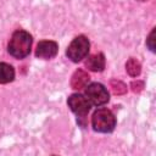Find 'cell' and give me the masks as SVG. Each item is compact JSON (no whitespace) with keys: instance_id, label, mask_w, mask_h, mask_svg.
Wrapping results in <instances>:
<instances>
[{"instance_id":"1","label":"cell","mask_w":156,"mask_h":156,"mask_svg":"<svg viewBox=\"0 0 156 156\" xmlns=\"http://www.w3.org/2000/svg\"><path fill=\"white\" fill-rule=\"evenodd\" d=\"M32 35L22 29L16 30L7 45L9 54L13 56L15 58H24L26 56L29 55L30 48H32Z\"/></svg>"},{"instance_id":"2","label":"cell","mask_w":156,"mask_h":156,"mask_svg":"<svg viewBox=\"0 0 156 156\" xmlns=\"http://www.w3.org/2000/svg\"><path fill=\"white\" fill-rule=\"evenodd\" d=\"M94 130L100 133H110L116 127V118L113 113L107 108H98L91 118Z\"/></svg>"},{"instance_id":"3","label":"cell","mask_w":156,"mask_h":156,"mask_svg":"<svg viewBox=\"0 0 156 156\" xmlns=\"http://www.w3.org/2000/svg\"><path fill=\"white\" fill-rule=\"evenodd\" d=\"M89 46H90V44H89L88 38L84 35H78L68 45V48L66 50V55L71 61L79 62L88 56Z\"/></svg>"},{"instance_id":"4","label":"cell","mask_w":156,"mask_h":156,"mask_svg":"<svg viewBox=\"0 0 156 156\" xmlns=\"http://www.w3.org/2000/svg\"><path fill=\"white\" fill-rule=\"evenodd\" d=\"M85 98L94 106H101L110 99L107 89L100 83H91L85 87Z\"/></svg>"},{"instance_id":"5","label":"cell","mask_w":156,"mask_h":156,"mask_svg":"<svg viewBox=\"0 0 156 156\" xmlns=\"http://www.w3.org/2000/svg\"><path fill=\"white\" fill-rule=\"evenodd\" d=\"M67 104L68 107L72 110V112H74L78 116V118H84L91 107L89 100L82 94H72L68 98Z\"/></svg>"},{"instance_id":"6","label":"cell","mask_w":156,"mask_h":156,"mask_svg":"<svg viewBox=\"0 0 156 156\" xmlns=\"http://www.w3.org/2000/svg\"><path fill=\"white\" fill-rule=\"evenodd\" d=\"M57 50H58L57 43H55L52 40H41L37 45L35 56L39 58H43V60H49V58H52L54 56H56Z\"/></svg>"},{"instance_id":"7","label":"cell","mask_w":156,"mask_h":156,"mask_svg":"<svg viewBox=\"0 0 156 156\" xmlns=\"http://www.w3.org/2000/svg\"><path fill=\"white\" fill-rule=\"evenodd\" d=\"M89 79H90V77L85 71L77 69L71 78V87H72V89H76V90L83 89L88 85Z\"/></svg>"},{"instance_id":"8","label":"cell","mask_w":156,"mask_h":156,"mask_svg":"<svg viewBox=\"0 0 156 156\" xmlns=\"http://www.w3.org/2000/svg\"><path fill=\"white\" fill-rule=\"evenodd\" d=\"M85 66L93 72H101L105 68V56H104V54L99 52V54H94V55L88 56V58L85 61Z\"/></svg>"},{"instance_id":"9","label":"cell","mask_w":156,"mask_h":156,"mask_svg":"<svg viewBox=\"0 0 156 156\" xmlns=\"http://www.w3.org/2000/svg\"><path fill=\"white\" fill-rule=\"evenodd\" d=\"M15 78V69L11 65L5 63V62H0V83L1 84H6L12 82Z\"/></svg>"},{"instance_id":"10","label":"cell","mask_w":156,"mask_h":156,"mask_svg":"<svg viewBox=\"0 0 156 156\" xmlns=\"http://www.w3.org/2000/svg\"><path fill=\"white\" fill-rule=\"evenodd\" d=\"M126 69H127V72L129 73V76H132V77H136V76H139L140 74V72H141V66H140V63H139V61L136 60V58H129L128 61H127V63H126Z\"/></svg>"},{"instance_id":"11","label":"cell","mask_w":156,"mask_h":156,"mask_svg":"<svg viewBox=\"0 0 156 156\" xmlns=\"http://www.w3.org/2000/svg\"><path fill=\"white\" fill-rule=\"evenodd\" d=\"M111 88L115 94H123L127 90V87L119 80H111Z\"/></svg>"},{"instance_id":"12","label":"cell","mask_w":156,"mask_h":156,"mask_svg":"<svg viewBox=\"0 0 156 156\" xmlns=\"http://www.w3.org/2000/svg\"><path fill=\"white\" fill-rule=\"evenodd\" d=\"M155 32H156V28H154L151 30V33L149 34L147 39H146V46L150 49V51L155 52Z\"/></svg>"},{"instance_id":"13","label":"cell","mask_w":156,"mask_h":156,"mask_svg":"<svg viewBox=\"0 0 156 156\" xmlns=\"http://www.w3.org/2000/svg\"><path fill=\"white\" fill-rule=\"evenodd\" d=\"M144 88V84H143V82H133L132 83V90L134 91V93H139L141 89Z\"/></svg>"},{"instance_id":"14","label":"cell","mask_w":156,"mask_h":156,"mask_svg":"<svg viewBox=\"0 0 156 156\" xmlns=\"http://www.w3.org/2000/svg\"><path fill=\"white\" fill-rule=\"evenodd\" d=\"M140 1H146V0H140Z\"/></svg>"}]
</instances>
